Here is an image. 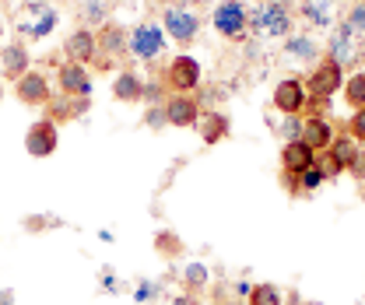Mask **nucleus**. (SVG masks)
Instances as JSON below:
<instances>
[{
	"mask_svg": "<svg viewBox=\"0 0 365 305\" xmlns=\"http://www.w3.org/2000/svg\"><path fill=\"white\" fill-rule=\"evenodd\" d=\"M309 102V91H306V78L292 74V78H281L274 85V109L281 116H299Z\"/></svg>",
	"mask_w": 365,
	"mask_h": 305,
	"instance_id": "8",
	"label": "nucleus"
},
{
	"mask_svg": "<svg viewBox=\"0 0 365 305\" xmlns=\"http://www.w3.org/2000/svg\"><path fill=\"white\" fill-rule=\"evenodd\" d=\"M162 29H165L169 39H176L180 46H190L200 36V18L186 4H169L165 14H162Z\"/></svg>",
	"mask_w": 365,
	"mask_h": 305,
	"instance_id": "6",
	"label": "nucleus"
},
{
	"mask_svg": "<svg viewBox=\"0 0 365 305\" xmlns=\"http://www.w3.org/2000/svg\"><path fill=\"white\" fill-rule=\"evenodd\" d=\"M109 14H113V0H85V7H81V21H85V29L91 25H106L109 21Z\"/></svg>",
	"mask_w": 365,
	"mask_h": 305,
	"instance_id": "24",
	"label": "nucleus"
},
{
	"mask_svg": "<svg viewBox=\"0 0 365 305\" xmlns=\"http://www.w3.org/2000/svg\"><path fill=\"white\" fill-rule=\"evenodd\" d=\"M162 85L169 88V95H193L200 88V63L186 53L173 56L165 74H162Z\"/></svg>",
	"mask_w": 365,
	"mask_h": 305,
	"instance_id": "4",
	"label": "nucleus"
},
{
	"mask_svg": "<svg viewBox=\"0 0 365 305\" xmlns=\"http://www.w3.org/2000/svg\"><path fill=\"white\" fill-rule=\"evenodd\" d=\"M211 25H215V32H218L222 39L242 43V39L250 36V11H246L242 0H222V4L215 7V14H211Z\"/></svg>",
	"mask_w": 365,
	"mask_h": 305,
	"instance_id": "3",
	"label": "nucleus"
},
{
	"mask_svg": "<svg viewBox=\"0 0 365 305\" xmlns=\"http://www.w3.org/2000/svg\"><path fill=\"white\" fill-rule=\"evenodd\" d=\"M127 29L123 25H116V21H106L102 29H98V36H95V43H98V53L102 56H95V67L98 71H109L120 56H127Z\"/></svg>",
	"mask_w": 365,
	"mask_h": 305,
	"instance_id": "7",
	"label": "nucleus"
},
{
	"mask_svg": "<svg viewBox=\"0 0 365 305\" xmlns=\"http://www.w3.org/2000/svg\"><path fill=\"white\" fill-rule=\"evenodd\" d=\"M295 29V11L288 0H257L250 11V32L260 39H288Z\"/></svg>",
	"mask_w": 365,
	"mask_h": 305,
	"instance_id": "1",
	"label": "nucleus"
},
{
	"mask_svg": "<svg viewBox=\"0 0 365 305\" xmlns=\"http://www.w3.org/2000/svg\"><path fill=\"white\" fill-rule=\"evenodd\" d=\"M0 78H4V71H0Z\"/></svg>",
	"mask_w": 365,
	"mask_h": 305,
	"instance_id": "46",
	"label": "nucleus"
},
{
	"mask_svg": "<svg viewBox=\"0 0 365 305\" xmlns=\"http://www.w3.org/2000/svg\"><path fill=\"white\" fill-rule=\"evenodd\" d=\"M200 102L193 95H169L165 98V116H169V127H197L200 120Z\"/></svg>",
	"mask_w": 365,
	"mask_h": 305,
	"instance_id": "12",
	"label": "nucleus"
},
{
	"mask_svg": "<svg viewBox=\"0 0 365 305\" xmlns=\"http://www.w3.org/2000/svg\"><path fill=\"white\" fill-rule=\"evenodd\" d=\"M344 98H348L351 109H365V71L344 78Z\"/></svg>",
	"mask_w": 365,
	"mask_h": 305,
	"instance_id": "27",
	"label": "nucleus"
},
{
	"mask_svg": "<svg viewBox=\"0 0 365 305\" xmlns=\"http://www.w3.org/2000/svg\"><path fill=\"white\" fill-rule=\"evenodd\" d=\"M355 29L348 25V21H341V25H334V32H330V43H327V56L330 60H337L341 67H351L355 60H359V46H355Z\"/></svg>",
	"mask_w": 365,
	"mask_h": 305,
	"instance_id": "9",
	"label": "nucleus"
},
{
	"mask_svg": "<svg viewBox=\"0 0 365 305\" xmlns=\"http://www.w3.org/2000/svg\"><path fill=\"white\" fill-rule=\"evenodd\" d=\"M173 305H200V302H197V299H193V295L186 291V295H180V299H176V302H173Z\"/></svg>",
	"mask_w": 365,
	"mask_h": 305,
	"instance_id": "39",
	"label": "nucleus"
},
{
	"mask_svg": "<svg viewBox=\"0 0 365 305\" xmlns=\"http://www.w3.org/2000/svg\"><path fill=\"white\" fill-rule=\"evenodd\" d=\"M127 49L144 63H158L162 53H165V29L155 25V21H140L127 39Z\"/></svg>",
	"mask_w": 365,
	"mask_h": 305,
	"instance_id": "5",
	"label": "nucleus"
},
{
	"mask_svg": "<svg viewBox=\"0 0 365 305\" xmlns=\"http://www.w3.org/2000/svg\"><path fill=\"white\" fill-rule=\"evenodd\" d=\"M359 60H362V63H365V46H362V53H359Z\"/></svg>",
	"mask_w": 365,
	"mask_h": 305,
	"instance_id": "42",
	"label": "nucleus"
},
{
	"mask_svg": "<svg viewBox=\"0 0 365 305\" xmlns=\"http://www.w3.org/2000/svg\"><path fill=\"white\" fill-rule=\"evenodd\" d=\"M207 281H211V270H207L204 263H186V270H182V288H186L190 295H197Z\"/></svg>",
	"mask_w": 365,
	"mask_h": 305,
	"instance_id": "26",
	"label": "nucleus"
},
{
	"mask_svg": "<svg viewBox=\"0 0 365 305\" xmlns=\"http://www.w3.org/2000/svg\"><path fill=\"white\" fill-rule=\"evenodd\" d=\"M0 36H4V25H0Z\"/></svg>",
	"mask_w": 365,
	"mask_h": 305,
	"instance_id": "45",
	"label": "nucleus"
},
{
	"mask_svg": "<svg viewBox=\"0 0 365 305\" xmlns=\"http://www.w3.org/2000/svg\"><path fill=\"white\" fill-rule=\"evenodd\" d=\"M151 299H158V284H151V281H140L134 291V302L137 305H148Z\"/></svg>",
	"mask_w": 365,
	"mask_h": 305,
	"instance_id": "33",
	"label": "nucleus"
},
{
	"mask_svg": "<svg viewBox=\"0 0 365 305\" xmlns=\"http://www.w3.org/2000/svg\"><path fill=\"white\" fill-rule=\"evenodd\" d=\"M299 18L309 29H330L334 25V0H299Z\"/></svg>",
	"mask_w": 365,
	"mask_h": 305,
	"instance_id": "19",
	"label": "nucleus"
},
{
	"mask_svg": "<svg viewBox=\"0 0 365 305\" xmlns=\"http://www.w3.org/2000/svg\"><path fill=\"white\" fill-rule=\"evenodd\" d=\"M56 21H60V14H56L53 7H43L36 21H29V25H18V29H21V36H29V39H46V36L56 29Z\"/></svg>",
	"mask_w": 365,
	"mask_h": 305,
	"instance_id": "23",
	"label": "nucleus"
},
{
	"mask_svg": "<svg viewBox=\"0 0 365 305\" xmlns=\"http://www.w3.org/2000/svg\"><path fill=\"white\" fill-rule=\"evenodd\" d=\"M32 56H29V49H25V43H11L4 46V53H0V71H4V78L7 81H21L32 67Z\"/></svg>",
	"mask_w": 365,
	"mask_h": 305,
	"instance_id": "17",
	"label": "nucleus"
},
{
	"mask_svg": "<svg viewBox=\"0 0 365 305\" xmlns=\"http://www.w3.org/2000/svg\"><path fill=\"white\" fill-rule=\"evenodd\" d=\"M165 91H169V88L162 85V81H144V98H140V102H148V105L165 102Z\"/></svg>",
	"mask_w": 365,
	"mask_h": 305,
	"instance_id": "32",
	"label": "nucleus"
},
{
	"mask_svg": "<svg viewBox=\"0 0 365 305\" xmlns=\"http://www.w3.org/2000/svg\"><path fill=\"white\" fill-rule=\"evenodd\" d=\"M0 98H4V88H0Z\"/></svg>",
	"mask_w": 365,
	"mask_h": 305,
	"instance_id": "44",
	"label": "nucleus"
},
{
	"mask_svg": "<svg viewBox=\"0 0 365 305\" xmlns=\"http://www.w3.org/2000/svg\"><path fill=\"white\" fill-rule=\"evenodd\" d=\"M144 127H151V130H162V127H169L165 102H155V105H148V109H144Z\"/></svg>",
	"mask_w": 365,
	"mask_h": 305,
	"instance_id": "30",
	"label": "nucleus"
},
{
	"mask_svg": "<svg viewBox=\"0 0 365 305\" xmlns=\"http://www.w3.org/2000/svg\"><path fill=\"white\" fill-rule=\"evenodd\" d=\"M113 95L120 102H140L144 98V81L137 78L134 71H120L116 81H113Z\"/></svg>",
	"mask_w": 365,
	"mask_h": 305,
	"instance_id": "22",
	"label": "nucleus"
},
{
	"mask_svg": "<svg viewBox=\"0 0 365 305\" xmlns=\"http://www.w3.org/2000/svg\"><path fill=\"white\" fill-rule=\"evenodd\" d=\"M359 155V140L355 137H334V144L327 148V175H337V172H348L351 162Z\"/></svg>",
	"mask_w": 365,
	"mask_h": 305,
	"instance_id": "16",
	"label": "nucleus"
},
{
	"mask_svg": "<svg viewBox=\"0 0 365 305\" xmlns=\"http://www.w3.org/2000/svg\"><path fill=\"white\" fill-rule=\"evenodd\" d=\"M309 165H317V151L306 144V140H288L281 148V172L302 175Z\"/></svg>",
	"mask_w": 365,
	"mask_h": 305,
	"instance_id": "14",
	"label": "nucleus"
},
{
	"mask_svg": "<svg viewBox=\"0 0 365 305\" xmlns=\"http://www.w3.org/2000/svg\"><path fill=\"white\" fill-rule=\"evenodd\" d=\"M351 29H355V36H365V0H355L351 7H348V18H344Z\"/></svg>",
	"mask_w": 365,
	"mask_h": 305,
	"instance_id": "31",
	"label": "nucleus"
},
{
	"mask_svg": "<svg viewBox=\"0 0 365 305\" xmlns=\"http://www.w3.org/2000/svg\"><path fill=\"white\" fill-rule=\"evenodd\" d=\"M200 4H215V0H200Z\"/></svg>",
	"mask_w": 365,
	"mask_h": 305,
	"instance_id": "43",
	"label": "nucleus"
},
{
	"mask_svg": "<svg viewBox=\"0 0 365 305\" xmlns=\"http://www.w3.org/2000/svg\"><path fill=\"white\" fill-rule=\"evenodd\" d=\"M284 53L295 56V60H317L319 46L313 43L309 36H288V39H284Z\"/></svg>",
	"mask_w": 365,
	"mask_h": 305,
	"instance_id": "25",
	"label": "nucleus"
},
{
	"mask_svg": "<svg viewBox=\"0 0 365 305\" xmlns=\"http://www.w3.org/2000/svg\"><path fill=\"white\" fill-rule=\"evenodd\" d=\"M197 127H200V140H204V144H218V140H225L228 130H232L228 116L218 113V109H204L200 120H197Z\"/></svg>",
	"mask_w": 365,
	"mask_h": 305,
	"instance_id": "20",
	"label": "nucleus"
},
{
	"mask_svg": "<svg viewBox=\"0 0 365 305\" xmlns=\"http://www.w3.org/2000/svg\"><path fill=\"white\" fill-rule=\"evenodd\" d=\"M56 85L63 95H71V98H88L91 95V74L81 67V63H60V71H56Z\"/></svg>",
	"mask_w": 365,
	"mask_h": 305,
	"instance_id": "11",
	"label": "nucleus"
},
{
	"mask_svg": "<svg viewBox=\"0 0 365 305\" xmlns=\"http://www.w3.org/2000/svg\"><path fill=\"white\" fill-rule=\"evenodd\" d=\"M14 302V291H0V305H11Z\"/></svg>",
	"mask_w": 365,
	"mask_h": 305,
	"instance_id": "41",
	"label": "nucleus"
},
{
	"mask_svg": "<svg viewBox=\"0 0 365 305\" xmlns=\"http://www.w3.org/2000/svg\"><path fill=\"white\" fill-rule=\"evenodd\" d=\"M250 305H281V291H277V284H253V291H250Z\"/></svg>",
	"mask_w": 365,
	"mask_h": 305,
	"instance_id": "28",
	"label": "nucleus"
},
{
	"mask_svg": "<svg viewBox=\"0 0 365 305\" xmlns=\"http://www.w3.org/2000/svg\"><path fill=\"white\" fill-rule=\"evenodd\" d=\"M91 109L88 98H71V95H53L49 98V120L53 123H63V120H78V116H85Z\"/></svg>",
	"mask_w": 365,
	"mask_h": 305,
	"instance_id": "18",
	"label": "nucleus"
},
{
	"mask_svg": "<svg viewBox=\"0 0 365 305\" xmlns=\"http://www.w3.org/2000/svg\"><path fill=\"white\" fill-rule=\"evenodd\" d=\"M46 4H49V0H25V7H29V11H43Z\"/></svg>",
	"mask_w": 365,
	"mask_h": 305,
	"instance_id": "40",
	"label": "nucleus"
},
{
	"mask_svg": "<svg viewBox=\"0 0 365 305\" xmlns=\"http://www.w3.org/2000/svg\"><path fill=\"white\" fill-rule=\"evenodd\" d=\"M102 284H106V291H116V281H113V270H106V274H102Z\"/></svg>",
	"mask_w": 365,
	"mask_h": 305,
	"instance_id": "38",
	"label": "nucleus"
},
{
	"mask_svg": "<svg viewBox=\"0 0 365 305\" xmlns=\"http://www.w3.org/2000/svg\"><path fill=\"white\" fill-rule=\"evenodd\" d=\"M351 137L365 140V109H355V116H351Z\"/></svg>",
	"mask_w": 365,
	"mask_h": 305,
	"instance_id": "35",
	"label": "nucleus"
},
{
	"mask_svg": "<svg viewBox=\"0 0 365 305\" xmlns=\"http://www.w3.org/2000/svg\"><path fill=\"white\" fill-rule=\"evenodd\" d=\"M250 291H253V284H246V281H235V295L250 299Z\"/></svg>",
	"mask_w": 365,
	"mask_h": 305,
	"instance_id": "37",
	"label": "nucleus"
},
{
	"mask_svg": "<svg viewBox=\"0 0 365 305\" xmlns=\"http://www.w3.org/2000/svg\"><path fill=\"white\" fill-rule=\"evenodd\" d=\"M281 133H284L288 140H299V137H302V120H299V116H284V123H281Z\"/></svg>",
	"mask_w": 365,
	"mask_h": 305,
	"instance_id": "34",
	"label": "nucleus"
},
{
	"mask_svg": "<svg viewBox=\"0 0 365 305\" xmlns=\"http://www.w3.org/2000/svg\"><path fill=\"white\" fill-rule=\"evenodd\" d=\"M323 179H327V172H323V162L317 158V165H309L306 172L299 175V190H302V193H313V190L323 186Z\"/></svg>",
	"mask_w": 365,
	"mask_h": 305,
	"instance_id": "29",
	"label": "nucleus"
},
{
	"mask_svg": "<svg viewBox=\"0 0 365 305\" xmlns=\"http://www.w3.org/2000/svg\"><path fill=\"white\" fill-rule=\"evenodd\" d=\"M56 140H60V133H56V123L53 120H36L29 133H25V151L32 155V158H49L53 151H56Z\"/></svg>",
	"mask_w": 365,
	"mask_h": 305,
	"instance_id": "10",
	"label": "nucleus"
},
{
	"mask_svg": "<svg viewBox=\"0 0 365 305\" xmlns=\"http://www.w3.org/2000/svg\"><path fill=\"white\" fill-rule=\"evenodd\" d=\"M351 179H359V182H365V148H359V155H355V162H351Z\"/></svg>",
	"mask_w": 365,
	"mask_h": 305,
	"instance_id": "36",
	"label": "nucleus"
},
{
	"mask_svg": "<svg viewBox=\"0 0 365 305\" xmlns=\"http://www.w3.org/2000/svg\"><path fill=\"white\" fill-rule=\"evenodd\" d=\"M63 53H67V60L71 63H95V56H98V43H95V32L91 29H78V32H71L67 36V43H63Z\"/></svg>",
	"mask_w": 365,
	"mask_h": 305,
	"instance_id": "15",
	"label": "nucleus"
},
{
	"mask_svg": "<svg viewBox=\"0 0 365 305\" xmlns=\"http://www.w3.org/2000/svg\"><path fill=\"white\" fill-rule=\"evenodd\" d=\"M341 88H344V67H341L337 60L323 56L317 67H313V74L306 78V91H309V102H306V105H313V116H323L319 105L327 109L330 95H337Z\"/></svg>",
	"mask_w": 365,
	"mask_h": 305,
	"instance_id": "2",
	"label": "nucleus"
},
{
	"mask_svg": "<svg viewBox=\"0 0 365 305\" xmlns=\"http://www.w3.org/2000/svg\"><path fill=\"white\" fill-rule=\"evenodd\" d=\"M14 91H18V102H25V105H49V98H53V88L43 71H29Z\"/></svg>",
	"mask_w": 365,
	"mask_h": 305,
	"instance_id": "13",
	"label": "nucleus"
},
{
	"mask_svg": "<svg viewBox=\"0 0 365 305\" xmlns=\"http://www.w3.org/2000/svg\"><path fill=\"white\" fill-rule=\"evenodd\" d=\"M299 140H306L313 151H327V148L334 144V127H330V120L309 116V120L302 123V137H299Z\"/></svg>",
	"mask_w": 365,
	"mask_h": 305,
	"instance_id": "21",
	"label": "nucleus"
}]
</instances>
